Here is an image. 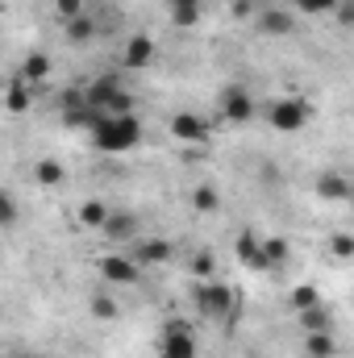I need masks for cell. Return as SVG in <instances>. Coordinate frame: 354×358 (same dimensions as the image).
<instances>
[{"instance_id": "cell-3", "label": "cell", "mask_w": 354, "mask_h": 358, "mask_svg": "<svg viewBox=\"0 0 354 358\" xmlns=\"http://www.w3.org/2000/svg\"><path fill=\"white\" fill-rule=\"evenodd\" d=\"M196 308H200V317L217 321V317H229V313L238 308V296H234V287H225L221 279H204V283L196 287Z\"/></svg>"}, {"instance_id": "cell-11", "label": "cell", "mask_w": 354, "mask_h": 358, "mask_svg": "<svg viewBox=\"0 0 354 358\" xmlns=\"http://www.w3.org/2000/svg\"><path fill=\"white\" fill-rule=\"evenodd\" d=\"M100 229H104V234H108V238H113V242H129V238H134V234H138V221H134V217H129V213H108V217H104V225H100Z\"/></svg>"}, {"instance_id": "cell-12", "label": "cell", "mask_w": 354, "mask_h": 358, "mask_svg": "<svg viewBox=\"0 0 354 358\" xmlns=\"http://www.w3.org/2000/svg\"><path fill=\"white\" fill-rule=\"evenodd\" d=\"M238 259H242L246 267H255V271H271V263H267V250H263V242H250V238H246V242L238 246Z\"/></svg>"}, {"instance_id": "cell-13", "label": "cell", "mask_w": 354, "mask_h": 358, "mask_svg": "<svg viewBox=\"0 0 354 358\" xmlns=\"http://www.w3.org/2000/svg\"><path fill=\"white\" fill-rule=\"evenodd\" d=\"M259 29H267V34H292V17L283 8H267L259 17Z\"/></svg>"}, {"instance_id": "cell-18", "label": "cell", "mask_w": 354, "mask_h": 358, "mask_svg": "<svg viewBox=\"0 0 354 358\" xmlns=\"http://www.w3.org/2000/svg\"><path fill=\"white\" fill-rule=\"evenodd\" d=\"M104 217H108V208H104L100 200H88V204L80 208V221H84V225H92V229H100V225H104Z\"/></svg>"}, {"instance_id": "cell-5", "label": "cell", "mask_w": 354, "mask_h": 358, "mask_svg": "<svg viewBox=\"0 0 354 358\" xmlns=\"http://www.w3.org/2000/svg\"><path fill=\"white\" fill-rule=\"evenodd\" d=\"M163 358H196V338L187 329V321H171L163 334Z\"/></svg>"}, {"instance_id": "cell-1", "label": "cell", "mask_w": 354, "mask_h": 358, "mask_svg": "<svg viewBox=\"0 0 354 358\" xmlns=\"http://www.w3.org/2000/svg\"><path fill=\"white\" fill-rule=\"evenodd\" d=\"M92 142L104 155H125L142 142V121L134 113H113V117H96L92 121Z\"/></svg>"}, {"instance_id": "cell-25", "label": "cell", "mask_w": 354, "mask_h": 358, "mask_svg": "<svg viewBox=\"0 0 354 358\" xmlns=\"http://www.w3.org/2000/svg\"><path fill=\"white\" fill-rule=\"evenodd\" d=\"M292 304H296V308L304 313V308H313V304H321V296H317L313 287H296V292H292Z\"/></svg>"}, {"instance_id": "cell-4", "label": "cell", "mask_w": 354, "mask_h": 358, "mask_svg": "<svg viewBox=\"0 0 354 358\" xmlns=\"http://www.w3.org/2000/svg\"><path fill=\"white\" fill-rule=\"evenodd\" d=\"M221 117L234 121V125L250 121V117H255V96L246 88H238V84H229V88L221 92Z\"/></svg>"}, {"instance_id": "cell-27", "label": "cell", "mask_w": 354, "mask_h": 358, "mask_svg": "<svg viewBox=\"0 0 354 358\" xmlns=\"http://www.w3.org/2000/svg\"><path fill=\"white\" fill-rule=\"evenodd\" d=\"M334 4H338V0H296L300 13H330Z\"/></svg>"}, {"instance_id": "cell-16", "label": "cell", "mask_w": 354, "mask_h": 358, "mask_svg": "<svg viewBox=\"0 0 354 358\" xmlns=\"http://www.w3.org/2000/svg\"><path fill=\"white\" fill-rule=\"evenodd\" d=\"M4 104H8L13 113H25V108H29V92H25V84H21V80H13V84H8Z\"/></svg>"}, {"instance_id": "cell-6", "label": "cell", "mask_w": 354, "mask_h": 358, "mask_svg": "<svg viewBox=\"0 0 354 358\" xmlns=\"http://www.w3.org/2000/svg\"><path fill=\"white\" fill-rule=\"evenodd\" d=\"M150 63H155V38L134 34V38L125 42V50H121V67H125V71H142V67H150Z\"/></svg>"}, {"instance_id": "cell-22", "label": "cell", "mask_w": 354, "mask_h": 358, "mask_svg": "<svg viewBox=\"0 0 354 358\" xmlns=\"http://www.w3.org/2000/svg\"><path fill=\"white\" fill-rule=\"evenodd\" d=\"M55 13H59V21H71V17L88 13V4L84 0H55Z\"/></svg>"}, {"instance_id": "cell-26", "label": "cell", "mask_w": 354, "mask_h": 358, "mask_svg": "<svg viewBox=\"0 0 354 358\" xmlns=\"http://www.w3.org/2000/svg\"><path fill=\"white\" fill-rule=\"evenodd\" d=\"M138 255H142V259H146V263H150V259H155V263H163V259H167V255H171V250H167V242H146V246H142V250H138Z\"/></svg>"}, {"instance_id": "cell-2", "label": "cell", "mask_w": 354, "mask_h": 358, "mask_svg": "<svg viewBox=\"0 0 354 358\" xmlns=\"http://www.w3.org/2000/svg\"><path fill=\"white\" fill-rule=\"evenodd\" d=\"M84 96V113H88V129L96 117H113V113H134V96L121 88L117 76H96L88 88L80 92Z\"/></svg>"}, {"instance_id": "cell-23", "label": "cell", "mask_w": 354, "mask_h": 358, "mask_svg": "<svg viewBox=\"0 0 354 358\" xmlns=\"http://www.w3.org/2000/svg\"><path fill=\"white\" fill-rule=\"evenodd\" d=\"M304 325H309V334H317V329H325V325H330V317H325V308H321V304H313V308H304Z\"/></svg>"}, {"instance_id": "cell-19", "label": "cell", "mask_w": 354, "mask_h": 358, "mask_svg": "<svg viewBox=\"0 0 354 358\" xmlns=\"http://www.w3.org/2000/svg\"><path fill=\"white\" fill-rule=\"evenodd\" d=\"M17 217H21L17 200H13L8 192H0V229H13V225H17Z\"/></svg>"}, {"instance_id": "cell-7", "label": "cell", "mask_w": 354, "mask_h": 358, "mask_svg": "<svg viewBox=\"0 0 354 358\" xmlns=\"http://www.w3.org/2000/svg\"><path fill=\"white\" fill-rule=\"evenodd\" d=\"M100 275H104L108 283H138L142 267H138L134 259H125V255H104V259H100Z\"/></svg>"}, {"instance_id": "cell-24", "label": "cell", "mask_w": 354, "mask_h": 358, "mask_svg": "<svg viewBox=\"0 0 354 358\" xmlns=\"http://www.w3.org/2000/svg\"><path fill=\"white\" fill-rule=\"evenodd\" d=\"M192 200H196V208H200V213H213V208H217V204H221V196H217V192H213V187H200V192H196V196H192Z\"/></svg>"}, {"instance_id": "cell-28", "label": "cell", "mask_w": 354, "mask_h": 358, "mask_svg": "<svg viewBox=\"0 0 354 358\" xmlns=\"http://www.w3.org/2000/svg\"><path fill=\"white\" fill-rule=\"evenodd\" d=\"M92 308H96V317H117V304H113V300H104V296H100V300H92Z\"/></svg>"}, {"instance_id": "cell-9", "label": "cell", "mask_w": 354, "mask_h": 358, "mask_svg": "<svg viewBox=\"0 0 354 358\" xmlns=\"http://www.w3.org/2000/svg\"><path fill=\"white\" fill-rule=\"evenodd\" d=\"M50 67H55V63H50V55H42V50H38V55H29V59L21 63L17 80H21V84H42V80H50Z\"/></svg>"}, {"instance_id": "cell-8", "label": "cell", "mask_w": 354, "mask_h": 358, "mask_svg": "<svg viewBox=\"0 0 354 358\" xmlns=\"http://www.w3.org/2000/svg\"><path fill=\"white\" fill-rule=\"evenodd\" d=\"M304 121H309V104L304 100H279L271 108V125L275 129H300Z\"/></svg>"}, {"instance_id": "cell-20", "label": "cell", "mask_w": 354, "mask_h": 358, "mask_svg": "<svg viewBox=\"0 0 354 358\" xmlns=\"http://www.w3.org/2000/svg\"><path fill=\"white\" fill-rule=\"evenodd\" d=\"M317 187H321V196H334V200H342V196H351V183H346L342 176H325L321 183H317Z\"/></svg>"}, {"instance_id": "cell-10", "label": "cell", "mask_w": 354, "mask_h": 358, "mask_svg": "<svg viewBox=\"0 0 354 358\" xmlns=\"http://www.w3.org/2000/svg\"><path fill=\"white\" fill-rule=\"evenodd\" d=\"M171 134L179 142H204V121L196 113H176L171 117Z\"/></svg>"}, {"instance_id": "cell-14", "label": "cell", "mask_w": 354, "mask_h": 358, "mask_svg": "<svg viewBox=\"0 0 354 358\" xmlns=\"http://www.w3.org/2000/svg\"><path fill=\"white\" fill-rule=\"evenodd\" d=\"M63 25H67V42H88L92 34H96V21H92L88 13H80V17L63 21Z\"/></svg>"}, {"instance_id": "cell-17", "label": "cell", "mask_w": 354, "mask_h": 358, "mask_svg": "<svg viewBox=\"0 0 354 358\" xmlns=\"http://www.w3.org/2000/svg\"><path fill=\"white\" fill-rule=\"evenodd\" d=\"M309 355H313V358H330V355H334V338H330L325 329L309 334Z\"/></svg>"}, {"instance_id": "cell-15", "label": "cell", "mask_w": 354, "mask_h": 358, "mask_svg": "<svg viewBox=\"0 0 354 358\" xmlns=\"http://www.w3.org/2000/svg\"><path fill=\"white\" fill-rule=\"evenodd\" d=\"M171 4V21L176 25H192L200 17V0H167Z\"/></svg>"}, {"instance_id": "cell-21", "label": "cell", "mask_w": 354, "mask_h": 358, "mask_svg": "<svg viewBox=\"0 0 354 358\" xmlns=\"http://www.w3.org/2000/svg\"><path fill=\"white\" fill-rule=\"evenodd\" d=\"M34 176H38V183H46V187H50V183H59V179H63V167H59L55 159H42V163L34 167Z\"/></svg>"}]
</instances>
